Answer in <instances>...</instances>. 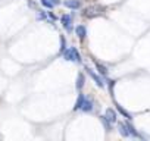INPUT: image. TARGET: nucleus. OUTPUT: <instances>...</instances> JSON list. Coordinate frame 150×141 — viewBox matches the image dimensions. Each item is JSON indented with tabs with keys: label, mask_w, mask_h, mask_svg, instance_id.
Masks as SVG:
<instances>
[{
	"label": "nucleus",
	"mask_w": 150,
	"mask_h": 141,
	"mask_svg": "<svg viewBox=\"0 0 150 141\" xmlns=\"http://www.w3.org/2000/svg\"><path fill=\"white\" fill-rule=\"evenodd\" d=\"M62 22H63V27H65L68 31H71V30H72V28H71V16L63 15V16H62Z\"/></svg>",
	"instance_id": "nucleus-5"
},
{
	"label": "nucleus",
	"mask_w": 150,
	"mask_h": 141,
	"mask_svg": "<svg viewBox=\"0 0 150 141\" xmlns=\"http://www.w3.org/2000/svg\"><path fill=\"white\" fill-rule=\"evenodd\" d=\"M65 6H68V8H72V9H78L80 8V2H77V0H68V2H65Z\"/></svg>",
	"instance_id": "nucleus-8"
},
{
	"label": "nucleus",
	"mask_w": 150,
	"mask_h": 141,
	"mask_svg": "<svg viewBox=\"0 0 150 141\" xmlns=\"http://www.w3.org/2000/svg\"><path fill=\"white\" fill-rule=\"evenodd\" d=\"M84 99H86V97H84V94H80V97H78V100H77V104H75V109H81Z\"/></svg>",
	"instance_id": "nucleus-10"
},
{
	"label": "nucleus",
	"mask_w": 150,
	"mask_h": 141,
	"mask_svg": "<svg viewBox=\"0 0 150 141\" xmlns=\"http://www.w3.org/2000/svg\"><path fill=\"white\" fill-rule=\"evenodd\" d=\"M52 3H54V5H57V3H59V0H52Z\"/></svg>",
	"instance_id": "nucleus-16"
},
{
	"label": "nucleus",
	"mask_w": 150,
	"mask_h": 141,
	"mask_svg": "<svg viewBox=\"0 0 150 141\" xmlns=\"http://www.w3.org/2000/svg\"><path fill=\"white\" fill-rule=\"evenodd\" d=\"M118 126H119V131H121V134H122L124 137H128V135H129V131H128V128H127V123L119 122Z\"/></svg>",
	"instance_id": "nucleus-6"
},
{
	"label": "nucleus",
	"mask_w": 150,
	"mask_h": 141,
	"mask_svg": "<svg viewBox=\"0 0 150 141\" xmlns=\"http://www.w3.org/2000/svg\"><path fill=\"white\" fill-rule=\"evenodd\" d=\"M81 109L84 110V112H90L91 109H93V103L88 100V99H84V102H83V106H81Z\"/></svg>",
	"instance_id": "nucleus-4"
},
{
	"label": "nucleus",
	"mask_w": 150,
	"mask_h": 141,
	"mask_svg": "<svg viewBox=\"0 0 150 141\" xmlns=\"http://www.w3.org/2000/svg\"><path fill=\"white\" fill-rule=\"evenodd\" d=\"M77 34H78L80 38H84L86 34H87V31H86V28H84L83 25H78V27H77Z\"/></svg>",
	"instance_id": "nucleus-9"
},
{
	"label": "nucleus",
	"mask_w": 150,
	"mask_h": 141,
	"mask_svg": "<svg viewBox=\"0 0 150 141\" xmlns=\"http://www.w3.org/2000/svg\"><path fill=\"white\" fill-rule=\"evenodd\" d=\"M63 56H65V59H66V60L81 62V57H80V54H78V51H77V49H75V47H71V49H68V50L63 53Z\"/></svg>",
	"instance_id": "nucleus-1"
},
{
	"label": "nucleus",
	"mask_w": 150,
	"mask_h": 141,
	"mask_svg": "<svg viewBox=\"0 0 150 141\" xmlns=\"http://www.w3.org/2000/svg\"><path fill=\"white\" fill-rule=\"evenodd\" d=\"M41 3H43L44 6H47V8H52V5H53V3H49L47 0H41Z\"/></svg>",
	"instance_id": "nucleus-15"
},
{
	"label": "nucleus",
	"mask_w": 150,
	"mask_h": 141,
	"mask_svg": "<svg viewBox=\"0 0 150 141\" xmlns=\"http://www.w3.org/2000/svg\"><path fill=\"white\" fill-rule=\"evenodd\" d=\"M96 66H97V69H99V72H100V74H103V75H108V69H106L103 65H100V63H96Z\"/></svg>",
	"instance_id": "nucleus-11"
},
{
	"label": "nucleus",
	"mask_w": 150,
	"mask_h": 141,
	"mask_svg": "<svg viewBox=\"0 0 150 141\" xmlns=\"http://www.w3.org/2000/svg\"><path fill=\"white\" fill-rule=\"evenodd\" d=\"M106 118L109 119V122H115V121H116V113H115L112 109H108V110H106Z\"/></svg>",
	"instance_id": "nucleus-7"
},
{
	"label": "nucleus",
	"mask_w": 150,
	"mask_h": 141,
	"mask_svg": "<svg viewBox=\"0 0 150 141\" xmlns=\"http://www.w3.org/2000/svg\"><path fill=\"white\" fill-rule=\"evenodd\" d=\"M118 110H119V112H121V113H122V115H124L125 118H128V119H131V116H129V115H128V113H127V112H125V110H124V109H122V107L119 106V104H118Z\"/></svg>",
	"instance_id": "nucleus-13"
},
{
	"label": "nucleus",
	"mask_w": 150,
	"mask_h": 141,
	"mask_svg": "<svg viewBox=\"0 0 150 141\" xmlns=\"http://www.w3.org/2000/svg\"><path fill=\"white\" fill-rule=\"evenodd\" d=\"M99 9H102V8H88V9H86L84 15H86V16L93 18V16H96V15H99V13H100V12H96V11H99Z\"/></svg>",
	"instance_id": "nucleus-2"
},
{
	"label": "nucleus",
	"mask_w": 150,
	"mask_h": 141,
	"mask_svg": "<svg viewBox=\"0 0 150 141\" xmlns=\"http://www.w3.org/2000/svg\"><path fill=\"white\" fill-rule=\"evenodd\" d=\"M86 69L88 70V74L91 75V78H93V80H94V81L97 82V85H99V87H103V81H102V78H99V77H97V75H96L94 72H93V70H91L90 68H86Z\"/></svg>",
	"instance_id": "nucleus-3"
},
{
	"label": "nucleus",
	"mask_w": 150,
	"mask_h": 141,
	"mask_svg": "<svg viewBox=\"0 0 150 141\" xmlns=\"http://www.w3.org/2000/svg\"><path fill=\"white\" fill-rule=\"evenodd\" d=\"M83 84H84V77H83V74H80V77H78V84H77V87H78V88H81V87H83Z\"/></svg>",
	"instance_id": "nucleus-12"
},
{
	"label": "nucleus",
	"mask_w": 150,
	"mask_h": 141,
	"mask_svg": "<svg viewBox=\"0 0 150 141\" xmlns=\"http://www.w3.org/2000/svg\"><path fill=\"white\" fill-rule=\"evenodd\" d=\"M102 122H103V125L106 126V129L109 131V129H110V123H109V122L106 121V118H102Z\"/></svg>",
	"instance_id": "nucleus-14"
}]
</instances>
